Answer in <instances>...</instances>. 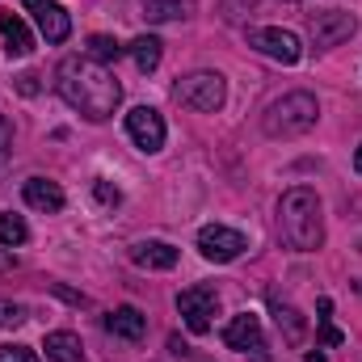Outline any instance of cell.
<instances>
[{"label": "cell", "mask_w": 362, "mask_h": 362, "mask_svg": "<svg viewBox=\"0 0 362 362\" xmlns=\"http://www.w3.org/2000/svg\"><path fill=\"white\" fill-rule=\"evenodd\" d=\"M55 89H59V97H64L72 110H81L89 122H105V118L118 110V101H122V85L114 81V72H110L105 64L89 59V55H68V59H59V68H55Z\"/></svg>", "instance_id": "1"}, {"label": "cell", "mask_w": 362, "mask_h": 362, "mask_svg": "<svg viewBox=\"0 0 362 362\" xmlns=\"http://www.w3.org/2000/svg\"><path fill=\"white\" fill-rule=\"evenodd\" d=\"M278 236L295 253H316L325 245V206L308 185H291L278 198Z\"/></svg>", "instance_id": "2"}, {"label": "cell", "mask_w": 362, "mask_h": 362, "mask_svg": "<svg viewBox=\"0 0 362 362\" xmlns=\"http://www.w3.org/2000/svg\"><path fill=\"white\" fill-rule=\"evenodd\" d=\"M316 118H320L316 97L295 89V93H282L278 101H270V110L262 114V131L270 139H299V135H308L316 127Z\"/></svg>", "instance_id": "3"}, {"label": "cell", "mask_w": 362, "mask_h": 362, "mask_svg": "<svg viewBox=\"0 0 362 362\" xmlns=\"http://www.w3.org/2000/svg\"><path fill=\"white\" fill-rule=\"evenodd\" d=\"M173 97H177L185 110L215 114V110H223V101H228V85H223L219 72H189V76H181L177 81Z\"/></svg>", "instance_id": "4"}, {"label": "cell", "mask_w": 362, "mask_h": 362, "mask_svg": "<svg viewBox=\"0 0 362 362\" xmlns=\"http://www.w3.org/2000/svg\"><path fill=\"white\" fill-rule=\"evenodd\" d=\"M249 47L262 51V55L274 59V64H286V68L303 59L299 34H291V30H282V25H257V30H249Z\"/></svg>", "instance_id": "5"}, {"label": "cell", "mask_w": 362, "mask_h": 362, "mask_svg": "<svg viewBox=\"0 0 362 362\" xmlns=\"http://www.w3.org/2000/svg\"><path fill=\"white\" fill-rule=\"evenodd\" d=\"M245 249H249V240H245V232H236V228L206 223V228L198 232V253H202L206 262H215V266H228V262H236Z\"/></svg>", "instance_id": "6"}, {"label": "cell", "mask_w": 362, "mask_h": 362, "mask_svg": "<svg viewBox=\"0 0 362 362\" xmlns=\"http://www.w3.org/2000/svg\"><path fill=\"white\" fill-rule=\"evenodd\" d=\"M177 312H181V320H185L189 333H206V329H211V316L219 312V295H215V286H206V282L185 286V291L177 295Z\"/></svg>", "instance_id": "7"}, {"label": "cell", "mask_w": 362, "mask_h": 362, "mask_svg": "<svg viewBox=\"0 0 362 362\" xmlns=\"http://www.w3.org/2000/svg\"><path fill=\"white\" fill-rule=\"evenodd\" d=\"M354 30H358L354 13H341V8L312 13V21H308V34H312V47H316V51H333V47H341Z\"/></svg>", "instance_id": "8"}, {"label": "cell", "mask_w": 362, "mask_h": 362, "mask_svg": "<svg viewBox=\"0 0 362 362\" xmlns=\"http://www.w3.org/2000/svg\"><path fill=\"white\" fill-rule=\"evenodd\" d=\"M127 135H131L144 152H160V148H165V118H160V110L135 105V110L127 114Z\"/></svg>", "instance_id": "9"}, {"label": "cell", "mask_w": 362, "mask_h": 362, "mask_svg": "<svg viewBox=\"0 0 362 362\" xmlns=\"http://www.w3.org/2000/svg\"><path fill=\"white\" fill-rule=\"evenodd\" d=\"M223 346H228V350H240V354H257V358H266L262 320H257L253 312L232 316V320H228V329H223Z\"/></svg>", "instance_id": "10"}, {"label": "cell", "mask_w": 362, "mask_h": 362, "mask_svg": "<svg viewBox=\"0 0 362 362\" xmlns=\"http://www.w3.org/2000/svg\"><path fill=\"white\" fill-rule=\"evenodd\" d=\"M21 4L34 13V21H38L42 38H47L51 47L68 42V34H72V17H68V8H64L59 0H21Z\"/></svg>", "instance_id": "11"}, {"label": "cell", "mask_w": 362, "mask_h": 362, "mask_svg": "<svg viewBox=\"0 0 362 362\" xmlns=\"http://www.w3.org/2000/svg\"><path fill=\"white\" fill-rule=\"evenodd\" d=\"M21 198L34 206V211H47V215H55V211H64V189H59V181H47V177H30L21 185Z\"/></svg>", "instance_id": "12"}, {"label": "cell", "mask_w": 362, "mask_h": 362, "mask_svg": "<svg viewBox=\"0 0 362 362\" xmlns=\"http://www.w3.org/2000/svg\"><path fill=\"white\" fill-rule=\"evenodd\" d=\"M131 262L139 270H173L177 266V249L165 245V240H144V245L131 249Z\"/></svg>", "instance_id": "13"}, {"label": "cell", "mask_w": 362, "mask_h": 362, "mask_svg": "<svg viewBox=\"0 0 362 362\" xmlns=\"http://www.w3.org/2000/svg\"><path fill=\"white\" fill-rule=\"evenodd\" d=\"M0 34H4V51H8L13 59H25V55L34 51V38H30L25 21H21L17 13H8V8H0Z\"/></svg>", "instance_id": "14"}, {"label": "cell", "mask_w": 362, "mask_h": 362, "mask_svg": "<svg viewBox=\"0 0 362 362\" xmlns=\"http://www.w3.org/2000/svg\"><path fill=\"white\" fill-rule=\"evenodd\" d=\"M270 316H274V325H278V333H282L286 346H303V341H308V320H303L291 303H278V299H274Z\"/></svg>", "instance_id": "15"}, {"label": "cell", "mask_w": 362, "mask_h": 362, "mask_svg": "<svg viewBox=\"0 0 362 362\" xmlns=\"http://www.w3.org/2000/svg\"><path fill=\"white\" fill-rule=\"evenodd\" d=\"M105 329H110L114 337H127V341H139V337L148 333V316H144L139 308H114V312L105 316Z\"/></svg>", "instance_id": "16"}, {"label": "cell", "mask_w": 362, "mask_h": 362, "mask_svg": "<svg viewBox=\"0 0 362 362\" xmlns=\"http://www.w3.org/2000/svg\"><path fill=\"white\" fill-rule=\"evenodd\" d=\"M42 350H47V358L51 362H81L85 358V346H81V337L76 333H47V341H42Z\"/></svg>", "instance_id": "17"}, {"label": "cell", "mask_w": 362, "mask_h": 362, "mask_svg": "<svg viewBox=\"0 0 362 362\" xmlns=\"http://www.w3.org/2000/svg\"><path fill=\"white\" fill-rule=\"evenodd\" d=\"M148 21H177L194 13V0H139Z\"/></svg>", "instance_id": "18"}, {"label": "cell", "mask_w": 362, "mask_h": 362, "mask_svg": "<svg viewBox=\"0 0 362 362\" xmlns=\"http://www.w3.org/2000/svg\"><path fill=\"white\" fill-rule=\"evenodd\" d=\"M160 47H165V42H160L156 34H139V38L131 42L135 68H139V72H156V68H160Z\"/></svg>", "instance_id": "19"}, {"label": "cell", "mask_w": 362, "mask_h": 362, "mask_svg": "<svg viewBox=\"0 0 362 362\" xmlns=\"http://www.w3.org/2000/svg\"><path fill=\"white\" fill-rule=\"evenodd\" d=\"M25 240H30L25 219L13 215V211H4V215H0V245H4V249H17V245H25Z\"/></svg>", "instance_id": "20"}, {"label": "cell", "mask_w": 362, "mask_h": 362, "mask_svg": "<svg viewBox=\"0 0 362 362\" xmlns=\"http://www.w3.org/2000/svg\"><path fill=\"white\" fill-rule=\"evenodd\" d=\"M122 42L118 38H110V34H93L89 38V59H97V64H118L122 59Z\"/></svg>", "instance_id": "21"}, {"label": "cell", "mask_w": 362, "mask_h": 362, "mask_svg": "<svg viewBox=\"0 0 362 362\" xmlns=\"http://www.w3.org/2000/svg\"><path fill=\"white\" fill-rule=\"evenodd\" d=\"M21 320H25V308H21V303L0 299V329H17Z\"/></svg>", "instance_id": "22"}, {"label": "cell", "mask_w": 362, "mask_h": 362, "mask_svg": "<svg viewBox=\"0 0 362 362\" xmlns=\"http://www.w3.org/2000/svg\"><path fill=\"white\" fill-rule=\"evenodd\" d=\"M0 362H38V354H34L30 346H13V341H4V346H0Z\"/></svg>", "instance_id": "23"}, {"label": "cell", "mask_w": 362, "mask_h": 362, "mask_svg": "<svg viewBox=\"0 0 362 362\" xmlns=\"http://www.w3.org/2000/svg\"><path fill=\"white\" fill-rule=\"evenodd\" d=\"M93 194H97V202H105V206H118V202H122L118 185H110V181H97V185H93Z\"/></svg>", "instance_id": "24"}, {"label": "cell", "mask_w": 362, "mask_h": 362, "mask_svg": "<svg viewBox=\"0 0 362 362\" xmlns=\"http://www.w3.org/2000/svg\"><path fill=\"white\" fill-rule=\"evenodd\" d=\"M51 291H55V295H59V299H68V303H72V308H89V295H81V291H72V286H64V282H55V286H51Z\"/></svg>", "instance_id": "25"}, {"label": "cell", "mask_w": 362, "mask_h": 362, "mask_svg": "<svg viewBox=\"0 0 362 362\" xmlns=\"http://www.w3.org/2000/svg\"><path fill=\"white\" fill-rule=\"evenodd\" d=\"M320 341L325 346H341L346 337H341V329H333V320H320Z\"/></svg>", "instance_id": "26"}, {"label": "cell", "mask_w": 362, "mask_h": 362, "mask_svg": "<svg viewBox=\"0 0 362 362\" xmlns=\"http://www.w3.org/2000/svg\"><path fill=\"white\" fill-rule=\"evenodd\" d=\"M13 152V127H8V118L0 114V160Z\"/></svg>", "instance_id": "27"}, {"label": "cell", "mask_w": 362, "mask_h": 362, "mask_svg": "<svg viewBox=\"0 0 362 362\" xmlns=\"http://www.w3.org/2000/svg\"><path fill=\"white\" fill-rule=\"evenodd\" d=\"M17 93L34 97V93H38V76H34V72H21V76H17Z\"/></svg>", "instance_id": "28"}, {"label": "cell", "mask_w": 362, "mask_h": 362, "mask_svg": "<svg viewBox=\"0 0 362 362\" xmlns=\"http://www.w3.org/2000/svg\"><path fill=\"white\" fill-rule=\"evenodd\" d=\"M17 270V257H13V249H0V274H13Z\"/></svg>", "instance_id": "29"}, {"label": "cell", "mask_w": 362, "mask_h": 362, "mask_svg": "<svg viewBox=\"0 0 362 362\" xmlns=\"http://www.w3.org/2000/svg\"><path fill=\"white\" fill-rule=\"evenodd\" d=\"M316 308H320V320H329V316H333V299H320Z\"/></svg>", "instance_id": "30"}, {"label": "cell", "mask_w": 362, "mask_h": 362, "mask_svg": "<svg viewBox=\"0 0 362 362\" xmlns=\"http://www.w3.org/2000/svg\"><path fill=\"white\" fill-rule=\"evenodd\" d=\"M303 362H329V358H325L320 350H308V354H303Z\"/></svg>", "instance_id": "31"}, {"label": "cell", "mask_w": 362, "mask_h": 362, "mask_svg": "<svg viewBox=\"0 0 362 362\" xmlns=\"http://www.w3.org/2000/svg\"><path fill=\"white\" fill-rule=\"evenodd\" d=\"M354 169L362 173V144H358V152H354Z\"/></svg>", "instance_id": "32"}]
</instances>
